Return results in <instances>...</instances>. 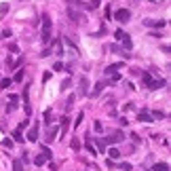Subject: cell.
<instances>
[{
    "label": "cell",
    "instance_id": "6da1fadb",
    "mask_svg": "<svg viewBox=\"0 0 171 171\" xmlns=\"http://www.w3.org/2000/svg\"><path fill=\"white\" fill-rule=\"evenodd\" d=\"M51 36H53V21H51L49 15H42V32H40V38L47 45V42H51Z\"/></svg>",
    "mask_w": 171,
    "mask_h": 171
},
{
    "label": "cell",
    "instance_id": "7a4b0ae2",
    "mask_svg": "<svg viewBox=\"0 0 171 171\" xmlns=\"http://www.w3.org/2000/svg\"><path fill=\"white\" fill-rule=\"evenodd\" d=\"M142 83H144V87H148V89H160V87H165V80H154L150 72L142 74Z\"/></svg>",
    "mask_w": 171,
    "mask_h": 171
},
{
    "label": "cell",
    "instance_id": "3957f363",
    "mask_svg": "<svg viewBox=\"0 0 171 171\" xmlns=\"http://www.w3.org/2000/svg\"><path fill=\"white\" fill-rule=\"evenodd\" d=\"M114 19L121 21V24H127V21L131 19V11H127V9H118V11L114 13Z\"/></svg>",
    "mask_w": 171,
    "mask_h": 171
},
{
    "label": "cell",
    "instance_id": "277c9868",
    "mask_svg": "<svg viewBox=\"0 0 171 171\" xmlns=\"http://www.w3.org/2000/svg\"><path fill=\"white\" fill-rule=\"evenodd\" d=\"M122 139H125V133H122V131H112V133L106 137L108 144H121Z\"/></svg>",
    "mask_w": 171,
    "mask_h": 171
},
{
    "label": "cell",
    "instance_id": "5b68a950",
    "mask_svg": "<svg viewBox=\"0 0 171 171\" xmlns=\"http://www.w3.org/2000/svg\"><path fill=\"white\" fill-rule=\"evenodd\" d=\"M87 93H89V78L80 76V80H78V95H87Z\"/></svg>",
    "mask_w": 171,
    "mask_h": 171
},
{
    "label": "cell",
    "instance_id": "8992f818",
    "mask_svg": "<svg viewBox=\"0 0 171 171\" xmlns=\"http://www.w3.org/2000/svg\"><path fill=\"white\" fill-rule=\"evenodd\" d=\"M165 24H167L165 19H144V25H148V28H163Z\"/></svg>",
    "mask_w": 171,
    "mask_h": 171
},
{
    "label": "cell",
    "instance_id": "52a82bcc",
    "mask_svg": "<svg viewBox=\"0 0 171 171\" xmlns=\"http://www.w3.org/2000/svg\"><path fill=\"white\" fill-rule=\"evenodd\" d=\"M28 139H30V142H38V122H34L32 129L28 131Z\"/></svg>",
    "mask_w": 171,
    "mask_h": 171
},
{
    "label": "cell",
    "instance_id": "ba28073f",
    "mask_svg": "<svg viewBox=\"0 0 171 171\" xmlns=\"http://www.w3.org/2000/svg\"><path fill=\"white\" fill-rule=\"evenodd\" d=\"M9 106H6V112H13V110H17V101H19V97L17 95H9Z\"/></svg>",
    "mask_w": 171,
    "mask_h": 171
},
{
    "label": "cell",
    "instance_id": "9c48e42d",
    "mask_svg": "<svg viewBox=\"0 0 171 171\" xmlns=\"http://www.w3.org/2000/svg\"><path fill=\"white\" fill-rule=\"evenodd\" d=\"M47 163H49V159H47V156H45L42 152H40L36 159H34V165H36V167H42V165H47Z\"/></svg>",
    "mask_w": 171,
    "mask_h": 171
},
{
    "label": "cell",
    "instance_id": "30bf717a",
    "mask_svg": "<svg viewBox=\"0 0 171 171\" xmlns=\"http://www.w3.org/2000/svg\"><path fill=\"white\" fill-rule=\"evenodd\" d=\"M57 133H59V129H57V127H51L49 131H47V142H53V139L57 137Z\"/></svg>",
    "mask_w": 171,
    "mask_h": 171
},
{
    "label": "cell",
    "instance_id": "8fae6325",
    "mask_svg": "<svg viewBox=\"0 0 171 171\" xmlns=\"http://www.w3.org/2000/svg\"><path fill=\"white\" fill-rule=\"evenodd\" d=\"M68 127H70V118H68V116H63V118H61V131H59V133H61V135H66Z\"/></svg>",
    "mask_w": 171,
    "mask_h": 171
},
{
    "label": "cell",
    "instance_id": "7c38bea8",
    "mask_svg": "<svg viewBox=\"0 0 171 171\" xmlns=\"http://www.w3.org/2000/svg\"><path fill=\"white\" fill-rule=\"evenodd\" d=\"M137 121H142V122H152V116H150L148 112H139V114H137Z\"/></svg>",
    "mask_w": 171,
    "mask_h": 171
},
{
    "label": "cell",
    "instance_id": "4fadbf2b",
    "mask_svg": "<svg viewBox=\"0 0 171 171\" xmlns=\"http://www.w3.org/2000/svg\"><path fill=\"white\" fill-rule=\"evenodd\" d=\"M121 68H122V63H112V66L106 68V74H114L116 70H121Z\"/></svg>",
    "mask_w": 171,
    "mask_h": 171
},
{
    "label": "cell",
    "instance_id": "5bb4252c",
    "mask_svg": "<svg viewBox=\"0 0 171 171\" xmlns=\"http://www.w3.org/2000/svg\"><path fill=\"white\" fill-rule=\"evenodd\" d=\"M152 171H169V165H167V163H156V165L152 167Z\"/></svg>",
    "mask_w": 171,
    "mask_h": 171
},
{
    "label": "cell",
    "instance_id": "9a60e30c",
    "mask_svg": "<svg viewBox=\"0 0 171 171\" xmlns=\"http://www.w3.org/2000/svg\"><path fill=\"white\" fill-rule=\"evenodd\" d=\"M122 45H125V51H131V47H133V42H131V38H129V34H125V38H122Z\"/></svg>",
    "mask_w": 171,
    "mask_h": 171
},
{
    "label": "cell",
    "instance_id": "2e32d148",
    "mask_svg": "<svg viewBox=\"0 0 171 171\" xmlns=\"http://www.w3.org/2000/svg\"><path fill=\"white\" fill-rule=\"evenodd\" d=\"M13 171H24V160H19V159L13 160Z\"/></svg>",
    "mask_w": 171,
    "mask_h": 171
},
{
    "label": "cell",
    "instance_id": "e0dca14e",
    "mask_svg": "<svg viewBox=\"0 0 171 171\" xmlns=\"http://www.w3.org/2000/svg\"><path fill=\"white\" fill-rule=\"evenodd\" d=\"M13 137H15V142H24L25 139L24 133H21V129H15V131H13Z\"/></svg>",
    "mask_w": 171,
    "mask_h": 171
},
{
    "label": "cell",
    "instance_id": "ac0fdd59",
    "mask_svg": "<svg viewBox=\"0 0 171 171\" xmlns=\"http://www.w3.org/2000/svg\"><path fill=\"white\" fill-rule=\"evenodd\" d=\"M13 85V78H2L0 80V89H9Z\"/></svg>",
    "mask_w": 171,
    "mask_h": 171
},
{
    "label": "cell",
    "instance_id": "d6986e66",
    "mask_svg": "<svg viewBox=\"0 0 171 171\" xmlns=\"http://www.w3.org/2000/svg\"><path fill=\"white\" fill-rule=\"evenodd\" d=\"M104 87H106V85H104V83H97V85H95V89H93V97H97L99 93L104 91Z\"/></svg>",
    "mask_w": 171,
    "mask_h": 171
},
{
    "label": "cell",
    "instance_id": "ffe728a7",
    "mask_svg": "<svg viewBox=\"0 0 171 171\" xmlns=\"http://www.w3.org/2000/svg\"><path fill=\"white\" fill-rule=\"evenodd\" d=\"M99 4H101V0H91V2L87 4V9H91V11H95V9H99Z\"/></svg>",
    "mask_w": 171,
    "mask_h": 171
},
{
    "label": "cell",
    "instance_id": "44dd1931",
    "mask_svg": "<svg viewBox=\"0 0 171 171\" xmlns=\"http://www.w3.org/2000/svg\"><path fill=\"white\" fill-rule=\"evenodd\" d=\"M55 53H57V55H63V45H61V40H55Z\"/></svg>",
    "mask_w": 171,
    "mask_h": 171
},
{
    "label": "cell",
    "instance_id": "7402d4cb",
    "mask_svg": "<svg viewBox=\"0 0 171 171\" xmlns=\"http://www.w3.org/2000/svg\"><path fill=\"white\" fill-rule=\"evenodd\" d=\"M108 154H110V159H112V160L121 159V152H118V150H116V148H110V152H108Z\"/></svg>",
    "mask_w": 171,
    "mask_h": 171
},
{
    "label": "cell",
    "instance_id": "603a6c76",
    "mask_svg": "<svg viewBox=\"0 0 171 171\" xmlns=\"http://www.w3.org/2000/svg\"><path fill=\"white\" fill-rule=\"evenodd\" d=\"M68 17H70L72 21H78V19H80V17H78V13L74 11V9H68Z\"/></svg>",
    "mask_w": 171,
    "mask_h": 171
},
{
    "label": "cell",
    "instance_id": "cb8c5ba5",
    "mask_svg": "<svg viewBox=\"0 0 171 171\" xmlns=\"http://www.w3.org/2000/svg\"><path fill=\"white\" fill-rule=\"evenodd\" d=\"M13 80L21 83V80H24V70H17V74H15V78H13Z\"/></svg>",
    "mask_w": 171,
    "mask_h": 171
},
{
    "label": "cell",
    "instance_id": "d4e9b609",
    "mask_svg": "<svg viewBox=\"0 0 171 171\" xmlns=\"http://www.w3.org/2000/svg\"><path fill=\"white\" fill-rule=\"evenodd\" d=\"M70 146H72V150L78 152V150H80V142H78V139H72V144H70Z\"/></svg>",
    "mask_w": 171,
    "mask_h": 171
},
{
    "label": "cell",
    "instance_id": "484cf974",
    "mask_svg": "<svg viewBox=\"0 0 171 171\" xmlns=\"http://www.w3.org/2000/svg\"><path fill=\"white\" fill-rule=\"evenodd\" d=\"M72 104H74V95L68 97V104H66V110H72Z\"/></svg>",
    "mask_w": 171,
    "mask_h": 171
},
{
    "label": "cell",
    "instance_id": "4316f807",
    "mask_svg": "<svg viewBox=\"0 0 171 171\" xmlns=\"http://www.w3.org/2000/svg\"><path fill=\"white\" fill-rule=\"evenodd\" d=\"M152 116H154V118H165V112H160V110H154V112H152Z\"/></svg>",
    "mask_w": 171,
    "mask_h": 171
},
{
    "label": "cell",
    "instance_id": "83f0119b",
    "mask_svg": "<svg viewBox=\"0 0 171 171\" xmlns=\"http://www.w3.org/2000/svg\"><path fill=\"white\" fill-rule=\"evenodd\" d=\"M93 129H95L97 133H101V129H104V125H101L99 121H95V125H93Z\"/></svg>",
    "mask_w": 171,
    "mask_h": 171
},
{
    "label": "cell",
    "instance_id": "f1b7e54d",
    "mask_svg": "<svg viewBox=\"0 0 171 171\" xmlns=\"http://www.w3.org/2000/svg\"><path fill=\"white\" fill-rule=\"evenodd\" d=\"M97 148L101 150V152H104V148H106V142H104L101 137H97Z\"/></svg>",
    "mask_w": 171,
    "mask_h": 171
},
{
    "label": "cell",
    "instance_id": "f546056e",
    "mask_svg": "<svg viewBox=\"0 0 171 171\" xmlns=\"http://www.w3.org/2000/svg\"><path fill=\"white\" fill-rule=\"evenodd\" d=\"M70 85H72V83H70V78H66V80H63V83H61V89H63V91H66V89H70Z\"/></svg>",
    "mask_w": 171,
    "mask_h": 171
},
{
    "label": "cell",
    "instance_id": "4dcf8cb0",
    "mask_svg": "<svg viewBox=\"0 0 171 171\" xmlns=\"http://www.w3.org/2000/svg\"><path fill=\"white\" fill-rule=\"evenodd\" d=\"M40 152H42V154H45V156H47V159L51 160V150H49V148H47V146L42 148V150H40Z\"/></svg>",
    "mask_w": 171,
    "mask_h": 171
},
{
    "label": "cell",
    "instance_id": "1f68e13d",
    "mask_svg": "<svg viewBox=\"0 0 171 171\" xmlns=\"http://www.w3.org/2000/svg\"><path fill=\"white\" fill-rule=\"evenodd\" d=\"M114 36H116V40H122V38H125V32H122V30H116Z\"/></svg>",
    "mask_w": 171,
    "mask_h": 171
},
{
    "label": "cell",
    "instance_id": "d6a6232c",
    "mask_svg": "<svg viewBox=\"0 0 171 171\" xmlns=\"http://www.w3.org/2000/svg\"><path fill=\"white\" fill-rule=\"evenodd\" d=\"M83 116H85V114H83V112H78V116H76V127H78V125H80V122H83Z\"/></svg>",
    "mask_w": 171,
    "mask_h": 171
},
{
    "label": "cell",
    "instance_id": "836d02e7",
    "mask_svg": "<svg viewBox=\"0 0 171 171\" xmlns=\"http://www.w3.org/2000/svg\"><path fill=\"white\" fill-rule=\"evenodd\" d=\"M9 51H11V53H17V51H19V47L13 42V45H9Z\"/></svg>",
    "mask_w": 171,
    "mask_h": 171
},
{
    "label": "cell",
    "instance_id": "e575fe53",
    "mask_svg": "<svg viewBox=\"0 0 171 171\" xmlns=\"http://www.w3.org/2000/svg\"><path fill=\"white\" fill-rule=\"evenodd\" d=\"M53 70H57V72H59V70H63V63H61V61H57V63L53 66Z\"/></svg>",
    "mask_w": 171,
    "mask_h": 171
},
{
    "label": "cell",
    "instance_id": "d590c367",
    "mask_svg": "<svg viewBox=\"0 0 171 171\" xmlns=\"http://www.w3.org/2000/svg\"><path fill=\"white\" fill-rule=\"evenodd\" d=\"M121 169H122V171H131V165H129V163H122Z\"/></svg>",
    "mask_w": 171,
    "mask_h": 171
},
{
    "label": "cell",
    "instance_id": "8d00e7d4",
    "mask_svg": "<svg viewBox=\"0 0 171 171\" xmlns=\"http://www.w3.org/2000/svg\"><path fill=\"white\" fill-rule=\"evenodd\" d=\"M110 51H112V53H121V47H118V45H112Z\"/></svg>",
    "mask_w": 171,
    "mask_h": 171
},
{
    "label": "cell",
    "instance_id": "74e56055",
    "mask_svg": "<svg viewBox=\"0 0 171 171\" xmlns=\"http://www.w3.org/2000/svg\"><path fill=\"white\" fill-rule=\"evenodd\" d=\"M148 2H152V0H148Z\"/></svg>",
    "mask_w": 171,
    "mask_h": 171
}]
</instances>
